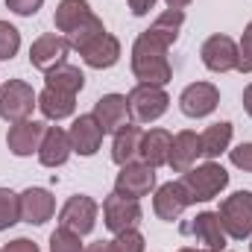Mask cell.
I'll return each instance as SVG.
<instances>
[{
  "label": "cell",
  "instance_id": "6da1fadb",
  "mask_svg": "<svg viewBox=\"0 0 252 252\" xmlns=\"http://www.w3.org/2000/svg\"><path fill=\"white\" fill-rule=\"evenodd\" d=\"M167 50L170 47L158 35L144 30L132 44V73H135V79L164 88L173 79V67H170V59H167Z\"/></svg>",
  "mask_w": 252,
  "mask_h": 252
},
{
  "label": "cell",
  "instance_id": "7a4b0ae2",
  "mask_svg": "<svg viewBox=\"0 0 252 252\" xmlns=\"http://www.w3.org/2000/svg\"><path fill=\"white\" fill-rule=\"evenodd\" d=\"M179 185H182L190 205H196V202H208V199L220 196V190L229 185V173L223 164L205 161V164H196V167L185 170Z\"/></svg>",
  "mask_w": 252,
  "mask_h": 252
},
{
  "label": "cell",
  "instance_id": "3957f363",
  "mask_svg": "<svg viewBox=\"0 0 252 252\" xmlns=\"http://www.w3.org/2000/svg\"><path fill=\"white\" fill-rule=\"evenodd\" d=\"M38 106V94L24 79H6L0 85V118L6 124H18L32 118V109Z\"/></svg>",
  "mask_w": 252,
  "mask_h": 252
},
{
  "label": "cell",
  "instance_id": "277c9868",
  "mask_svg": "<svg viewBox=\"0 0 252 252\" xmlns=\"http://www.w3.org/2000/svg\"><path fill=\"white\" fill-rule=\"evenodd\" d=\"M217 214L229 238L235 241L252 238V190H235L232 196H226Z\"/></svg>",
  "mask_w": 252,
  "mask_h": 252
},
{
  "label": "cell",
  "instance_id": "5b68a950",
  "mask_svg": "<svg viewBox=\"0 0 252 252\" xmlns=\"http://www.w3.org/2000/svg\"><path fill=\"white\" fill-rule=\"evenodd\" d=\"M126 100H129V112H132L135 124H153V121H158L170 109L167 91L158 88V85H147V82H138L126 94Z\"/></svg>",
  "mask_w": 252,
  "mask_h": 252
},
{
  "label": "cell",
  "instance_id": "8992f818",
  "mask_svg": "<svg viewBox=\"0 0 252 252\" xmlns=\"http://www.w3.org/2000/svg\"><path fill=\"white\" fill-rule=\"evenodd\" d=\"M141 217H144V211H141L138 199H129V196H121V193H109L103 199V223L115 235H121L126 229H138Z\"/></svg>",
  "mask_w": 252,
  "mask_h": 252
},
{
  "label": "cell",
  "instance_id": "52a82bcc",
  "mask_svg": "<svg viewBox=\"0 0 252 252\" xmlns=\"http://www.w3.org/2000/svg\"><path fill=\"white\" fill-rule=\"evenodd\" d=\"M67 53H70V41L64 38L62 32H44L32 41L30 47V64L41 73L59 67L67 62Z\"/></svg>",
  "mask_w": 252,
  "mask_h": 252
},
{
  "label": "cell",
  "instance_id": "ba28073f",
  "mask_svg": "<svg viewBox=\"0 0 252 252\" xmlns=\"http://www.w3.org/2000/svg\"><path fill=\"white\" fill-rule=\"evenodd\" d=\"M97 214H100V205L91 196L73 193L62 208H59V226L76 232V235H88L97 226Z\"/></svg>",
  "mask_w": 252,
  "mask_h": 252
},
{
  "label": "cell",
  "instance_id": "9c48e42d",
  "mask_svg": "<svg viewBox=\"0 0 252 252\" xmlns=\"http://www.w3.org/2000/svg\"><path fill=\"white\" fill-rule=\"evenodd\" d=\"M156 188V167L144 164V161H132L124 164L118 179H115V193L129 196V199H141V196H150Z\"/></svg>",
  "mask_w": 252,
  "mask_h": 252
},
{
  "label": "cell",
  "instance_id": "30bf717a",
  "mask_svg": "<svg viewBox=\"0 0 252 252\" xmlns=\"http://www.w3.org/2000/svg\"><path fill=\"white\" fill-rule=\"evenodd\" d=\"M199 56L202 64L211 70V73H229V70H238V44L235 38L229 35H208L199 47Z\"/></svg>",
  "mask_w": 252,
  "mask_h": 252
},
{
  "label": "cell",
  "instance_id": "8fae6325",
  "mask_svg": "<svg viewBox=\"0 0 252 252\" xmlns=\"http://www.w3.org/2000/svg\"><path fill=\"white\" fill-rule=\"evenodd\" d=\"M220 106V88L214 82H190L179 94V109L185 118H208Z\"/></svg>",
  "mask_w": 252,
  "mask_h": 252
},
{
  "label": "cell",
  "instance_id": "7c38bea8",
  "mask_svg": "<svg viewBox=\"0 0 252 252\" xmlns=\"http://www.w3.org/2000/svg\"><path fill=\"white\" fill-rule=\"evenodd\" d=\"M182 232L190 235V238H196L199 244H202V250L208 252H223L226 250V229H223V223H220V214L217 211H202V214H196L190 223L182 226Z\"/></svg>",
  "mask_w": 252,
  "mask_h": 252
},
{
  "label": "cell",
  "instance_id": "4fadbf2b",
  "mask_svg": "<svg viewBox=\"0 0 252 252\" xmlns=\"http://www.w3.org/2000/svg\"><path fill=\"white\" fill-rule=\"evenodd\" d=\"M44 129H47V124L32 121V118L18 121V124H9V132H6V147H9V153L18 156V158H27V156H32V153H38L41 138H44Z\"/></svg>",
  "mask_w": 252,
  "mask_h": 252
},
{
  "label": "cell",
  "instance_id": "5bb4252c",
  "mask_svg": "<svg viewBox=\"0 0 252 252\" xmlns=\"http://www.w3.org/2000/svg\"><path fill=\"white\" fill-rule=\"evenodd\" d=\"M18 205L21 220L30 226H44L56 214V196L47 188H27L24 193H18Z\"/></svg>",
  "mask_w": 252,
  "mask_h": 252
},
{
  "label": "cell",
  "instance_id": "9a60e30c",
  "mask_svg": "<svg viewBox=\"0 0 252 252\" xmlns=\"http://www.w3.org/2000/svg\"><path fill=\"white\" fill-rule=\"evenodd\" d=\"M103 126L97 124V118L94 115H79L73 126L67 129V138H70V150L76 153V156H94L97 150H100V144H103Z\"/></svg>",
  "mask_w": 252,
  "mask_h": 252
},
{
  "label": "cell",
  "instance_id": "2e32d148",
  "mask_svg": "<svg viewBox=\"0 0 252 252\" xmlns=\"http://www.w3.org/2000/svg\"><path fill=\"white\" fill-rule=\"evenodd\" d=\"M91 115L97 118V124L103 126V132H112V135H115L121 126L129 124V118H132L126 94H103V97L94 103V112H91Z\"/></svg>",
  "mask_w": 252,
  "mask_h": 252
},
{
  "label": "cell",
  "instance_id": "e0dca14e",
  "mask_svg": "<svg viewBox=\"0 0 252 252\" xmlns=\"http://www.w3.org/2000/svg\"><path fill=\"white\" fill-rule=\"evenodd\" d=\"M82 62L94 70H106V67H115L121 62V41L112 35V32H103L97 35L94 41H88L82 50H79Z\"/></svg>",
  "mask_w": 252,
  "mask_h": 252
},
{
  "label": "cell",
  "instance_id": "ac0fdd59",
  "mask_svg": "<svg viewBox=\"0 0 252 252\" xmlns=\"http://www.w3.org/2000/svg\"><path fill=\"white\" fill-rule=\"evenodd\" d=\"M188 196H185V190L179 182H164L161 188H156V196H153V211H156V217L158 220H164V223H173V220H179L182 217V211L188 208Z\"/></svg>",
  "mask_w": 252,
  "mask_h": 252
},
{
  "label": "cell",
  "instance_id": "d6986e66",
  "mask_svg": "<svg viewBox=\"0 0 252 252\" xmlns=\"http://www.w3.org/2000/svg\"><path fill=\"white\" fill-rule=\"evenodd\" d=\"M70 138L62 126H47L44 129V138H41V147H38V161L44 167H62L64 161L70 158Z\"/></svg>",
  "mask_w": 252,
  "mask_h": 252
},
{
  "label": "cell",
  "instance_id": "ffe728a7",
  "mask_svg": "<svg viewBox=\"0 0 252 252\" xmlns=\"http://www.w3.org/2000/svg\"><path fill=\"white\" fill-rule=\"evenodd\" d=\"M196 156H202V153H199V135H196L193 129L176 132V135H173V144H170V158H167V164L173 167V173L190 170V167L196 164Z\"/></svg>",
  "mask_w": 252,
  "mask_h": 252
},
{
  "label": "cell",
  "instance_id": "44dd1931",
  "mask_svg": "<svg viewBox=\"0 0 252 252\" xmlns=\"http://www.w3.org/2000/svg\"><path fill=\"white\" fill-rule=\"evenodd\" d=\"M170 144H173V135H170L167 129H158V126H156V129L144 132L138 158H141L144 164H150V167H161V164H167V158H170Z\"/></svg>",
  "mask_w": 252,
  "mask_h": 252
},
{
  "label": "cell",
  "instance_id": "7402d4cb",
  "mask_svg": "<svg viewBox=\"0 0 252 252\" xmlns=\"http://www.w3.org/2000/svg\"><path fill=\"white\" fill-rule=\"evenodd\" d=\"M141 138H144V129L138 124H126L115 132V141H112V161L118 167L132 164L141 153Z\"/></svg>",
  "mask_w": 252,
  "mask_h": 252
},
{
  "label": "cell",
  "instance_id": "603a6c76",
  "mask_svg": "<svg viewBox=\"0 0 252 252\" xmlns=\"http://www.w3.org/2000/svg\"><path fill=\"white\" fill-rule=\"evenodd\" d=\"M91 3L88 0H59L56 6V15H53V24L62 35H70L73 30H79L88 18H91Z\"/></svg>",
  "mask_w": 252,
  "mask_h": 252
},
{
  "label": "cell",
  "instance_id": "cb8c5ba5",
  "mask_svg": "<svg viewBox=\"0 0 252 252\" xmlns=\"http://www.w3.org/2000/svg\"><path fill=\"white\" fill-rule=\"evenodd\" d=\"M232 132H235V126L229 124V121H220V124H211L202 135H199V153L208 158V161H214V158H220L223 153H229V144H232Z\"/></svg>",
  "mask_w": 252,
  "mask_h": 252
},
{
  "label": "cell",
  "instance_id": "d4e9b609",
  "mask_svg": "<svg viewBox=\"0 0 252 252\" xmlns=\"http://www.w3.org/2000/svg\"><path fill=\"white\" fill-rule=\"evenodd\" d=\"M38 109L47 121H64L76 112V97L73 94H62L44 85V91L38 94Z\"/></svg>",
  "mask_w": 252,
  "mask_h": 252
},
{
  "label": "cell",
  "instance_id": "484cf974",
  "mask_svg": "<svg viewBox=\"0 0 252 252\" xmlns=\"http://www.w3.org/2000/svg\"><path fill=\"white\" fill-rule=\"evenodd\" d=\"M44 79H47V88L62 91V94H73V97L85 88V73L76 64H67V62L59 64V67H53V70H47Z\"/></svg>",
  "mask_w": 252,
  "mask_h": 252
},
{
  "label": "cell",
  "instance_id": "4316f807",
  "mask_svg": "<svg viewBox=\"0 0 252 252\" xmlns=\"http://www.w3.org/2000/svg\"><path fill=\"white\" fill-rule=\"evenodd\" d=\"M182 24H185V12H182V9H164V12L150 24V32H153V35H158L167 47H173V44H176V38H179Z\"/></svg>",
  "mask_w": 252,
  "mask_h": 252
},
{
  "label": "cell",
  "instance_id": "83f0119b",
  "mask_svg": "<svg viewBox=\"0 0 252 252\" xmlns=\"http://www.w3.org/2000/svg\"><path fill=\"white\" fill-rule=\"evenodd\" d=\"M103 32H106L103 21H100L97 15H91V18H88L79 30H73V32H70V35H64V38L70 41V50H76V53H79L88 41H94V38H97V35H103Z\"/></svg>",
  "mask_w": 252,
  "mask_h": 252
},
{
  "label": "cell",
  "instance_id": "f1b7e54d",
  "mask_svg": "<svg viewBox=\"0 0 252 252\" xmlns=\"http://www.w3.org/2000/svg\"><path fill=\"white\" fill-rule=\"evenodd\" d=\"M18 220H21L18 193L9 188H0V232H6L9 226H15Z\"/></svg>",
  "mask_w": 252,
  "mask_h": 252
},
{
  "label": "cell",
  "instance_id": "f546056e",
  "mask_svg": "<svg viewBox=\"0 0 252 252\" xmlns=\"http://www.w3.org/2000/svg\"><path fill=\"white\" fill-rule=\"evenodd\" d=\"M18 50H21V32L9 21H0V62L15 59Z\"/></svg>",
  "mask_w": 252,
  "mask_h": 252
},
{
  "label": "cell",
  "instance_id": "4dcf8cb0",
  "mask_svg": "<svg viewBox=\"0 0 252 252\" xmlns=\"http://www.w3.org/2000/svg\"><path fill=\"white\" fill-rule=\"evenodd\" d=\"M50 252H85V247H82V235H76V232L59 226V229L50 235Z\"/></svg>",
  "mask_w": 252,
  "mask_h": 252
},
{
  "label": "cell",
  "instance_id": "1f68e13d",
  "mask_svg": "<svg viewBox=\"0 0 252 252\" xmlns=\"http://www.w3.org/2000/svg\"><path fill=\"white\" fill-rule=\"evenodd\" d=\"M112 247H115V252H144L147 250V241H144V235L138 229H126L121 235H115Z\"/></svg>",
  "mask_w": 252,
  "mask_h": 252
},
{
  "label": "cell",
  "instance_id": "d6a6232c",
  "mask_svg": "<svg viewBox=\"0 0 252 252\" xmlns=\"http://www.w3.org/2000/svg\"><path fill=\"white\" fill-rule=\"evenodd\" d=\"M238 70L241 73H252V21L247 24L241 44H238Z\"/></svg>",
  "mask_w": 252,
  "mask_h": 252
},
{
  "label": "cell",
  "instance_id": "836d02e7",
  "mask_svg": "<svg viewBox=\"0 0 252 252\" xmlns=\"http://www.w3.org/2000/svg\"><path fill=\"white\" fill-rule=\"evenodd\" d=\"M229 161H232L238 170H247V173H252V141H247V144H238L235 150H229Z\"/></svg>",
  "mask_w": 252,
  "mask_h": 252
},
{
  "label": "cell",
  "instance_id": "e575fe53",
  "mask_svg": "<svg viewBox=\"0 0 252 252\" xmlns=\"http://www.w3.org/2000/svg\"><path fill=\"white\" fill-rule=\"evenodd\" d=\"M41 3H44V0H6V9H12V12L21 15V18H32V15L41 9Z\"/></svg>",
  "mask_w": 252,
  "mask_h": 252
},
{
  "label": "cell",
  "instance_id": "d590c367",
  "mask_svg": "<svg viewBox=\"0 0 252 252\" xmlns=\"http://www.w3.org/2000/svg\"><path fill=\"white\" fill-rule=\"evenodd\" d=\"M3 252H38V244L30 241V238H15L3 247Z\"/></svg>",
  "mask_w": 252,
  "mask_h": 252
},
{
  "label": "cell",
  "instance_id": "8d00e7d4",
  "mask_svg": "<svg viewBox=\"0 0 252 252\" xmlns=\"http://www.w3.org/2000/svg\"><path fill=\"white\" fill-rule=\"evenodd\" d=\"M156 3H158V0H129V12H132L135 18H144V15H150V12L156 9Z\"/></svg>",
  "mask_w": 252,
  "mask_h": 252
},
{
  "label": "cell",
  "instance_id": "74e56055",
  "mask_svg": "<svg viewBox=\"0 0 252 252\" xmlns=\"http://www.w3.org/2000/svg\"><path fill=\"white\" fill-rule=\"evenodd\" d=\"M85 252H115V247H112V241H94L85 247Z\"/></svg>",
  "mask_w": 252,
  "mask_h": 252
},
{
  "label": "cell",
  "instance_id": "f35d334b",
  "mask_svg": "<svg viewBox=\"0 0 252 252\" xmlns=\"http://www.w3.org/2000/svg\"><path fill=\"white\" fill-rule=\"evenodd\" d=\"M244 112L252 118V82L244 88Z\"/></svg>",
  "mask_w": 252,
  "mask_h": 252
},
{
  "label": "cell",
  "instance_id": "ab89813d",
  "mask_svg": "<svg viewBox=\"0 0 252 252\" xmlns=\"http://www.w3.org/2000/svg\"><path fill=\"white\" fill-rule=\"evenodd\" d=\"M167 3V9H185V6H190L193 0H164Z\"/></svg>",
  "mask_w": 252,
  "mask_h": 252
},
{
  "label": "cell",
  "instance_id": "60d3db41",
  "mask_svg": "<svg viewBox=\"0 0 252 252\" xmlns=\"http://www.w3.org/2000/svg\"><path fill=\"white\" fill-rule=\"evenodd\" d=\"M179 252H208V250H196V247H182Z\"/></svg>",
  "mask_w": 252,
  "mask_h": 252
},
{
  "label": "cell",
  "instance_id": "b9f144b4",
  "mask_svg": "<svg viewBox=\"0 0 252 252\" xmlns=\"http://www.w3.org/2000/svg\"><path fill=\"white\" fill-rule=\"evenodd\" d=\"M250 252H252V244H250Z\"/></svg>",
  "mask_w": 252,
  "mask_h": 252
},
{
  "label": "cell",
  "instance_id": "7bdbcfd3",
  "mask_svg": "<svg viewBox=\"0 0 252 252\" xmlns=\"http://www.w3.org/2000/svg\"><path fill=\"white\" fill-rule=\"evenodd\" d=\"M0 252H3V250H0Z\"/></svg>",
  "mask_w": 252,
  "mask_h": 252
}]
</instances>
